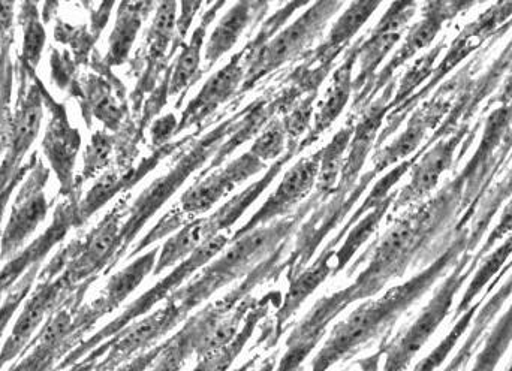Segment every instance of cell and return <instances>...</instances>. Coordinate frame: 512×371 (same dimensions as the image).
<instances>
[{
    "instance_id": "cell-10",
    "label": "cell",
    "mask_w": 512,
    "mask_h": 371,
    "mask_svg": "<svg viewBox=\"0 0 512 371\" xmlns=\"http://www.w3.org/2000/svg\"><path fill=\"white\" fill-rule=\"evenodd\" d=\"M129 198L131 193H125L102 217L101 222L81 240L77 256L60 274V279L69 291H75L87 282L95 283L101 274H108L116 268L117 256L122 249V229L131 208Z\"/></svg>"
},
{
    "instance_id": "cell-9",
    "label": "cell",
    "mask_w": 512,
    "mask_h": 371,
    "mask_svg": "<svg viewBox=\"0 0 512 371\" xmlns=\"http://www.w3.org/2000/svg\"><path fill=\"white\" fill-rule=\"evenodd\" d=\"M92 282L84 283L68 295L45 321L38 336L30 342L21 360L9 371H53L84 342L89 331L78 319L84 295Z\"/></svg>"
},
{
    "instance_id": "cell-49",
    "label": "cell",
    "mask_w": 512,
    "mask_h": 371,
    "mask_svg": "<svg viewBox=\"0 0 512 371\" xmlns=\"http://www.w3.org/2000/svg\"><path fill=\"white\" fill-rule=\"evenodd\" d=\"M42 265L39 267H32L11 289L8 291V295L3 298L2 303V333H5L6 327H8L9 321H11L14 313L17 312L20 304L26 300L27 295L30 294V289L33 288V283L39 279V271H41Z\"/></svg>"
},
{
    "instance_id": "cell-31",
    "label": "cell",
    "mask_w": 512,
    "mask_h": 371,
    "mask_svg": "<svg viewBox=\"0 0 512 371\" xmlns=\"http://www.w3.org/2000/svg\"><path fill=\"white\" fill-rule=\"evenodd\" d=\"M161 249L149 250L144 255L132 259L131 264L126 265L122 270L117 271L110 280L104 291L98 298L89 304L90 312L95 316L96 321L110 315L114 310L119 309L120 304L144 282L150 273L155 271Z\"/></svg>"
},
{
    "instance_id": "cell-27",
    "label": "cell",
    "mask_w": 512,
    "mask_h": 371,
    "mask_svg": "<svg viewBox=\"0 0 512 371\" xmlns=\"http://www.w3.org/2000/svg\"><path fill=\"white\" fill-rule=\"evenodd\" d=\"M364 36L358 38L348 50L345 51L342 63L337 66L336 71L331 77L330 86L325 90L324 98L319 102L318 110L313 117V126L310 128L309 134L298 144V152H303L307 147L315 144L324 132L333 126V123L339 119L340 114L345 110L346 105L351 101L352 93H354V72L355 65L360 57V45Z\"/></svg>"
},
{
    "instance_id": "cell-24",
    "label": "cell",
    "mask_w": 512,
    "mask_h": 371,
    "mask_svg": "<svg viewBox=\"0 0 512 371\" xmlns=\"http://www.w3.org/2000/svg\"><path fill=\"white\" fill-rule=\"evenodd\" d=\"M511 68L512 39L508 42L504 51L499 54L498 59L487 69L486 74L481 75L480 78H472V80L463 87L456 104H454L453 110L450 111L444 123L439 126L438 131L432 134V137L427 140L421 152H426L436 141L450 137L454 132L459 131L463 125H469L472 117L480 110L481 104H483L489 96H492L493 92L501 86L502 81L507 78Z\"/></svg>"
},
{
    "instance_id": "cell-59",
    "label": "cell",
    "mask_w": 512,
    "mask_h": 371,
    "mask_svg": "<svg viewBox=\"0 0 512 371\" xmlns=\"http://www.w3.org/2000/svg\"><path fill=\"white\" fill-rule=\"evenodd\" d=\"M507 371H512V363H511V366L508 367Z\"/></svg>"
},
{
    "instance_id": "cell-35",
    "label": "cell",
    "mask_w": 512,
    "mask_h": 371,
    "mask_svg": "<svg viewBox=\"0 0 512 371\" xmlns=\"http://www.w3.org/2000/svg\"><path fill=\"white\" fill-rule=\"evenodd\" d=\"M355 120L357 116L351 114L346 125L336 132L330 143L322 147L321 168H319L316 193L321 196L322 201H328L336 193L342 176L343 165L346 161V152L351 146L352 135H354Z\"/></svg>"
},
{
    "instance_id": "cell-39",
    "label": "cell",
    "mask_w": 512,
    "mask_h": 371,
    "mask_svg": "<svg viewBox=\"0 0 512 371\" xmlns=\"http://www.w3.org/2000/svg\"><path fill=\"white\" fill-rule=\"evenodd\" d=\"M397 192L391 193L387 201L382 202L378 207L373 208L370 213H367L360 222L355 223L354 228L348 232V235L343 241L342 247L336 252V262H334L333 276L339 274L340 271L345 270L346 265L354 258L355 253L360 250V247L375 234L376 229L381 225L387 211L390 210L391 205L394 204Z\"/></svg>"
},
{
    "instance_id": "cell-12",
    "label": "cell",
    "mask_w": 512,
    "mask_h": 371,
    "mask_svg": "<svg viewBox=\"0 0 512 371\" xmlns=\"http://www.w3.org/2000/svg\"><path fill=\"white\" fill-rule=\"evenodd\" d=\"M375 170L367 171L361 176L360 182L354 189H342L337 187L336 193L328 201L322 202L315 211L309 216V220L300 226V231L295 240V247L289 253L288 258L283 261V271L288 274V280L291 282L301 271L309 267L310 259L318 250L319 244L324 238L333 231L336 226L345 219L346 214L354 208L358 199L366 192L370 183L378 177Z\"/></svg>"
},
{
    "instance_id": "cell-34",
    "label": "cell",
    "mask_w": 512,
    "mask_h": 371,
    "mask_svg": "<svg viewBox=\"0 0 512 371\" xmlns=\"http://www.w3.org/2000/svg\"><path fill=\"white\" fill-rule=\"evenodd\" d=\"M225 5H227L225 2L209 3V9L204 12L200 24L192 32L191 41L188 44H183L173 68V75H171L170 96L182 95L203 77L201 48L206 41L207 29Z\"/></svg>"
},
{
    "instance_id": "cell-50",
    "label": "cell",
    "mask_w": 512,
    "mask_h": 371,
    "mask_svg": "<svg viewBox=\"0 0 512 371\" xmlns=\"http://www.w3.org/2000/svg\"><path fill=\"white\" fill-rule=\"evenodd\" d=\"M489 325V319L483 318V316H477V318H475L474 328H472L471 333H469L468 340L463 343L456 357L448 364V367H445L444 371H462L465 369L466 364L469 363L472 355L477 351L478 345H480L481 339H483L484 333H486Z\"/></svg>"
},
{
    "instance_id": "cell-19",
    "label": "cell",
    "mask_w": 512,
    "mask_h": 371,
    "mask_svg": "<svg viewBox=\"0 0 512 371\" xmlns=\"http://www.w3.org/2000/svg\"><path fill=\"white\" fill-rule=\"evenodd\" d=\"M304 98L294 86L286 84L280 92L264 95L256 99L248 107L237 113V120L234 123L233 134L224 141L221 149L216 153L215 158L210 162L209 167L197 177V180L204 179L213 171L225 164L228 158L236 152L243 144L258 137L265 126L276 119L277 114H288L295 107L298 101Z\"/></svg>"
},
{
    "instance_id": "cell-11",
    "label": "cell",
    "mask_w": 512,
    "mask_h": 371,
    "mask_svg": "<svg viewBox=\"0 0 512 371\" xmlns=\"http://www.w3.org/2000/svg\"><path fill=\"white\" fill-rule=\"evenodd\" d=\"M418 11L417 2H394L388 6L375 29L367 38H363L358 57V72L354 78V101L352 113L360 116L369 107L370 92L376 78L379 66L385 57L399 44L403 33Z\"/></svg>"
},
{
    "instance_id": "cell-45",
    "label": "cell",
    "mask_w": 512,
    "mask_h": 371,
    "mask_svg": "<svg viewBox=\"0 0 512 371\" xmlns=\"http://www.w3.org/2000/svg\"><path fill=\"white\" fill-rule=\"evenodd\" d=\"M192 355H197L194 339L183 325L176 336L165 340L164 349L150 371H180Z\"/></svg>"
},
{
    "instance_id": "cell-29",
    "label": "cell",
    "mask_w": 512,
    "mask_h": 371,
    "mask_svg": "<svg viewBox=\"0 0 512 371\" xmlns=\"http://www.w3.org/2000/svg\"><path fill=\"white\" fill-rule=\"evenodd\" d=\"M117 87H122V83L113 80L110 72L108 74L93 72L81 80V84L74 87L71 93L80 101V107L89 128L90 120L96 119L107 128L108 132L114 134L122 129L125 120H129L126 105H120L119 98L114 96L113 90Z\"/></svg>"
},
{
    "instance_id": "cell-13",
    "label": "cell",
    "mask_w": 512,
    "mask_h": 371,
    "mask_svg": "<svg viewBox=\"0 0 512 371\" xmlns=\"http://www.w3.org/2000/svg\"><path fill=\"white\" fill-rule=\"evenodd\" d=\"M183 321L185 316L180 313L177 304L167 300V303L152 315L144 316L140 322L129 325L125 330L93 349V354L101 357L95 371L119 369L132 357H138L158 346L156 343Z\"/></svg>"
},
{
    "instance_id": "cell-55",
    "label": "cell",
    "mask_w": 512,
    "mask_h": 371,
    "mask_svg": "<svg viewBox=\"0 0 512 371\" xmlns=\"http://www.w3.org/2000/svg\"><path fill=\"white\" fill-rule=\"evenodd\" d=\"M512 102V68L511 71L508 72L507 78L504 80V84H502L501 92L495 96V98L490 99L489 104H487V110L492 108L493 105H499V107H504V105H510Z\"/></svg>"
},
{
    "instance_id": "cell-20",
    "label": "cell",
    "mask_w": 512,
    "mask_h": 371,
    "mask_svg": "<svg viewBox=\"0 0 512 371\" xmlns=\"http://www.w3.org/2000/svg\"><path fill=\"white\" fill-rule=\"evenodd\" d=\"M321 158L322 149L307 158H301L283 176L280 185L268 196L262 207L233 235L231 241L292 214V210L310 195L313 187L318 183Z\"/></svg>"
},
{
    "instance_id": "cell-53",
    "label": "cell",
    "mask_w": 512,
    "mask_h": 371,
    "mask_svg": "<svg viewBox=\"0 0 512 371\" xmlns=\"http://www.w3.org/2000/svg\"><path fill=\"white\" fill-rule=\"evenodd\" d=\"M512 232V198L508 202L507 207L504 208L501 219H499L498 225L493 228L487 237L486 243L481 247L480 252L477 253L478 258L483 259L484 256L489 255L492 252L493 247L496 246L498 241L504 240L508 234Z\"/></svg>"
},
{
    "instance_id": "cell-28",
    "label": "cell",
    "mask_w": 512,
    "mask_h": 371,
    "mask_svg": "<svg viewBox=\"0 0 512 371\" xmlns=\"http://www.w3.org/2000/svg\"><path fill=\"white\" fill-rule=\"evenodd\" d=\"M381 6L379 2H354L334 21L325 41L303 57L304 65L330 74L337 57L351 47L354 36Z\"/></svg>"
},
{
    "instance_id": "cell-14",
    "label": "cell",
    "mask_w": 512,
    "mask_h": 371,
    "mask_svg": "<svg viewBox=\"0 0 512 371\" xmlns=\"http://www.w3.org/2000/svg\"><path fill=\"white\" fill-rule=\"evenodd\" d=\"M45 108H48L50 120L42 140V153L47 159L51 170L59 182V192L62 199L80 201V189L74 177L78 152L81 149V135L78 129L69 122L65 105L59 104L41 84Z\"/></svg>"
},
{
    "instance_id": "cell-38",
    "label": "cell",
    "mask_w": 512,
    "mask_h": 371,
    "mask_svg": "<svg viewBox=\"0 0 512 371\" xmlns=\"http://www.w3.org/2000/svg\"><path fill=\"white\" fill-rule=\"evenodd\" d=\"M17 18L21 26V33H23V44H21L18 60L36 71L41 62L42 53H44L45 42H47V32H45L44 23L41 21L38 3H20Z\"/></svg>"
},
{
    "instance_id": "cell-21",
    "label": "cell",
    "mask_w": 512,
    "mask_h": 371,
    "mask_svg": "<svg viewBox=\"0 0 512 371\" xmlns=\"http://www.w3.org/2000/svg\"><path fill=\"white\" fill-rule=\"evenodd\" d=\"M471 129V125H463L450 137L442 138L426 152H420V158L411 168V182L397 192L394 210L417 204L432 195L433 190L441 182V177L453 167L457 150L465 143Z\"/></svg>"
},
{
    "instance_id": "cell-6",
    "label": "cell",
    "mask_w": 512,
    "mask_h": 371,
    "mask_svg": "<svg viewBox=\"0 0 512 371\" xmlns=\"http://www.w3.org/2000/svg\"><path fill=\"white\" fill-rule=\"evenodd\" d=\"M512 27V2H499L490 6L480 17L465 26V29L451 42L448 53L444 59L436 65L432 77L427 81L423 89L418 90L408 102L396 110L390 111L385 120L384 128L379 134L376 147L381 149L382 144L399 131L406 119L427 101L433 90L441 86L442 81L460 65L465 62L471 54L480 50L490 39H499Z\"/></svg>"
},
{
    "instance_id": "cell-44",
    "label": "cell",
    "mask_w": 512,
    "mask_h": 371,
    "mask_svg": "<svg viewBox=\"0 0 512 371\" xmlns=\"http://www.w3.org/2000/svg\"><path fill=\"white\" fill-rule=\"evenodd\" d=\"M117 137L111 132L96 131L90 138L89 146L84 152L83 170L77 180L80 189L87 180L95 179L102 171L110 167L114 149H116Z\"/></svg>"
},
{
    "instance_id": "cell-56",
    "label": "cell",
    "mask_w": 512,
    "mask_h": 371,
    "mask_svg": "<svg viewBox=\"0 0 512 371\" xmlns=\"http://www.w3.org/2000/svg\"><path fill=\"white\" fill-rule=\"evenodd\" d=\"M99 360L101 357L90 352L87 357H84L80 363L74 364V366L69 367V369L63 371H95L96 366H98Z\"/></svg>"
},
{
    "instance_id": "cell-15",
    "label": "cell",
    "mask_w": 512,
    "mask_h": 371,
    "mask_svg": "<svg viewBox=\"0 0 512 371\" xmlns=\"http://www.w3.org/2000/svg\"><path fill=\"white\" fill-rule=\"evenodd\" d=\"M48 180H50V168L45 167L44 162L38 159L18 190L8 223L3 229V262L11 261L15 255H18L30 235L47 219L50 204L45 195V187Z\"/></svg>"
},
{
    "instance_id": "cell-32",
    "label": "cell",
    "mask_w": 512,
    "mask_h": 371,
    "mask_svg": "<svg viewBox=\"0 0 512 371\" xmlns=\"http://www.w3.org/2000/svg\"><path fill=\"white\" fill-rule=\"evenodd\" d=\"M298 144L300 143H288V149H286L285 155L282 158L277 159L268 170L265 171L264 176L261 179L256 180L251 186L246 187L243 192L239 195L233 196L227 204L222 205L219 210L210 217H206L207 232H209L210 238H215L216 235L222 234V231L230 229L240 217L245 214V211L251 207L252 204L265 192L268 186L274 182L280 171L285 168V165L298 155Z\"/></svg>"
},
{
    "instance_id": "cell-17",
    "label": "cell",
    "mask_w": 512,
    "mask_h": 371,
    "mask_svg": "<svg viewBox=\"0 0 512 371\" xmlns=\"http://www.w3.org/2000/svg\"><path fill=\"white\" fill-rule=\"evenodd\" d=\"M177 9L179 3L176 2L158 3L155 17L146 33L143 50L138 51V57L141 56V77L131 95L132 111L137 120L143 111L141 105L147 93H152L158 87L159 75L167 71L173 62L171 48L177 32Z\"/></svg>"
},
{
    "instance_id": "cell-33",
    "label": "cell",
    "mask_w": 512,
    "mask_h": 371,
    "mask_svg": "<svg viewBox=\"0 0 512 371\" xmlns=\"http://www.w3.org/2000/svg\"><path fill=\"white\" fill-rule=\"evenodd\" d=\"M155 2H122L117 6L116 23L108 39V51L102 63L105 68L125 65L137 41L138 33L150 12L156 11Z\"/></svg>"
},
{
    "instance_id": "cell-25",
    "label": "cell",
    "mask_w": 512,
    "mask_h": 371,
    "mask_svg": "<svg viewBox=\"0 0 512 371\" xmlns=\"http://www.w3.org/2000/svg\"><path fill=\"white\" fill-rule=\"evenodd\" d=\"M396 89L397 80L391 81L379 93L378 98L355 120L354 135H352L351 146H349L342 176H340L339 186L337 187L354 189L357 183L360 182L367 156L370 155L373 147H376L379 134L384 128L388 114H390V105Z\"/></svg>"
},
{
    "instance_id": "cell-41",
    "label": "cell",
    "mask_w": 512,
    "mask_h": 371,
    "mask_svg": "<svg viewBox=\"0 0 512 371\" xmlns=\"http://www.w3.org/2000/svg\"><path fill=\"white\" fill-rule=\"evenodd\" d=\"M445 48V41L439 42L432 50L427 51L424 56L418 57L414 65L405 72L397 84L396 93L391 101L390 111L402 107L420 89L421 84L430 80L436 68V60L441 56Z\"/></svg>"
},
{
    "instance_id": "cell-40",
    "label": "cell",
    "mask_w": 512,
    "mask_h": 371,
    "mask_svg": "<svg viewBox=\"0 0 512 371\" xmlns=\"http://www.w3.org/2000/svg\"><path fill=\"white\" fill-rule=\"evenodd\" d=\"M512 255V232L510 237L504 241V244L493 250L489 255L484 256L481 267L478 268L475 273L474 279L469 283L468 289H466L465 295L460 300L459 306H457L456 312H454V321L459 319L463 313L468 312L472 306H474L475 298L483 292L484 288H487L490 282L496 279L504 270L505 264H507L508 258Z\"/></svg>"
},
{
    "instance_id": "cell-4",
    "label": "cell",
    "mask_w": 512,
    "mask_h": 371,
    "mask_svg": "<svg viewBox=\"0 0 512 371\" xmlns=\"http://www.w3.org/2000/svg\"><path fill=\"white\" fill-rule=\"evenodd\" d=\"M15 75L18 78L15 111L9 125L2 129V213H5L9 196L15 187L24 182L39 159L38 153H33L29 162L23 164L38 138L44 117L42 81L36 71L18 60Z\"/></svg>"
},
{
    "instance_id": "cell-18",
    "label": "cell",
    "mask_w": 512,
    "mask_h": 371,
    "mask_svg": "<svg viewBox=\"0 0 512 371\" xmlns=\"http://www.w3.org/2000/svg\"><path fill=\"white\" fill-rule=\"evenodd\" d=\"M265 168L267 165L264 162L259 161L249 152L245 153L221 170L213 171L204 179L195 180L194 185L183 193L176 208L188 222L200 219L201 214L209 213L237 186L261 173Z\"/></svg>"
},
{
    "instance_id": "cell-36",
    "label": "cell",
    "mask_w": 512,
    "mask_h": 371,
    "mask_svg": "<svg viewBox=\"0 0 512 371\" xmlns=\"http://www.w3.org/2000/svg\"><path fill=\"white\" fill-rule=\"evenodd\" d=\"M209 240L212 238L207 232L206 217L186 223L162 246L153 276H159L167 268L182 264Z\"/></svg>"
},
{
    "instance_id": "cell-16",
    "label": "cell",
    "mask_w": 512,
    "mask_h": 371,
    "mask_svg": "<svg viewBox=\"0 0 512 371\" xmlns=\"http://www.w3.org/2000/svg\"><path fill=\"white\" fill-rule=\"evenodd\" d=\"M475 2H454V0H432L423 5V17L411 27L405 41L400 45L387 65L379 71L373 81L369 105L378 98L379 93L396 80V72L403 65L414 59L424 48L430 47L436 36L444 29L445 23H450L457 15L474 8Z\"/></svg>"
},
{
    "instance_id": "cell-58",
    "label": "cell",
    "mask_w": 512,
    "mask_h": 371,
    "mask_svg": "<svg viewBox=\"0 0 512 371\" xmlns=\"http://www.w3.org/2000/svg\"><path fill=\"white\" fill-rule=\"evenodd\" d=\"M276 367L277 358L276 355H273V357L267 358V360L264 361V364H262V366L256 371H276Z\"/></svg>"
},
{
    "instance_id": "cell-43",
    "label": "cell",
    "mask_w": 512,
    "mask_h": 371,
    "mask_svg": "<svg viewBox=\"0 0 512 371\" xmlns=\"http://www.w3.org/2000/svg\"><path fill=\"white\" fill-rule=\"evenodd\" d=\"M512 343V304L504 316L496 322L492 333L487 336L483 351L471 371H495Z\"/></svg>"
},
{
    "instance_id": "cell-48",
    "label": "cell",
    "mask_w": 512,
    "mask_h": 371,
    "mask_svg": "<svg viewBox=\"0 0 512 371\" xmlns=\"http://www.w3.org/2000/svg\"><path fill=\"white\" fill-rule=\"evenodd\" d=\"M318 99V93L304 96L295 104V107L283 116L282 122L285 126L286 135H288V143H300V138L304 134H309L310 123L315 114V102Z\"/></svg>"
},
{
    "instance_id": "cell-47",
    "label": "cell",
    "mask_w": 512,
    "mask_h": 371,
    "mask_svg": "<svg viewBox=\"0 0 512 371\" xmlns=\"http://www.w3.org/2000/svg\"><path fill=\"white\" fill-rule=\"evenodd\" d=\"M481 303L483 300L478 301L477 304L471 307L468 312L463 313L460 316L459 321L454 325L453 330L450 331L447 337L439 343L438 348L429 354V357L424 358V361H421L417 367H415L414 371H435L438 370L439 367L442 366L445 360H447L448 355L451 354L454 348H456L457 342L462 339L463 334L468 330L469 325L474 321L475 315H477V310L480 309Z\"/></svg>"
},
{
    "instance_id": "cell-54",
    "label": "cell",
    "mask_w": 512,
    "mask_h": 371,
    "mask_svg": "<svg viewBox=\"0 0 512 371\" xmlns=\"http://www.w3.org/2000/svg\"><path fill=\"white\" fill-rule=\"evenodd\" d=\"M162 349H164V343L155 346L150 351L144 352V354L138 355V357L132 358L131 363L123 364L119 369L113 371H147L156 363Z\"/></svg>"
},
{
    "instance_id": "cell-1",
    "label": "cell",
    "mask_w": 512,
    "mask_h": 371,
    "mask_svg": "<svg viewBox=\"0 0 512 371\" xmlns=\"http://www.w3.org/2000/svg\"><path fill=\"white\" fill-rule=\"evenodd\" d=\"M465 253H474L471 250V226L454 229L453 243L420 274L402 285L394 286L378 300L361 304L345 321L337 324L313 360L312 371L331 369L334 364L351 358L367 343L390 330L409 307L432 289L448 268L459 264Z\"/></svg>"
},
{
    "instance_id": "cell-5",
    "label": "cell",
    "mask_w": 512,
    "mask_h": 371,
    "mask_svg": "<svg viewBox=\"0 0 512 371\" xmlns=\"http://www.w3.org/2000/svg\"><path fill=\"white\" fill-rule=\"evenodd\" d=\"M236 116L219 123L213 131L207 132L200 140L192 141L179 158H176L170 170L164 176L150 183L141 195L132 202L128 219L122 229V249L117 256V264L128 255L129 244L135 240L146 223L176 195L177 190L185 185L186 180L204 167L210 158H215L224 141L233 134Z\"/></svg>"
},
{
    "instance_id": "cell-42",
    "label": "cell",
    "mask_w": 512,
    "mask_h": 371,
    "mask_svg": "<svg viewBox=\"0 0 512 371\" xmlns=\"http://www.w3.org/2000/svg\"><path fill=\"white\" fill-rule=\"evenodd\" d=\"M512 198V168L508 171L507 176L499 182L498 185L492 187L481 201L480 208L475 214L471 223V247L477 249L480 241L483 240L484 234L489 229L493 217L501 210L502 204Z\"/></svg>"
},
{
    "instance_id": "cell-51",
    "label": "cell",
    "mask_w": 512,
    "mask_h": 371,
    "mask_svg": "<svg viewBox=\"0 0 512 371\" xmlns=\"http://www.w3.org/2000/svg\"><path fill=\"white\" fill-rule=\"evenodd\" d=\"M50 63L54 81L59 84L60 89H66L68 92H71L77 86V81L74 80L75 65L69 59L68 51L59 54L56 48H51Z\"/></svg>"
},
{
    "instance_id": "cell-52",
    "label": "cell",
    "mask_w": 512,
    "mask_h": 371,
    "mask_svg": "<svg viewBox=\"0 0 512 371\" xmlns=\"http://www.w3.org/2000/svg\"><path fill=\"white\" fill-rule=\"evenodd\" d=\"M179 123L180 119H177L174 113L167 114L152 123L150 135H152V144L156 150L171 144V138L176 137L177 131H179Z\"/></svg>"
},
{
    "instance_id": "cell-46",
    "label": "cell",
    "mask_w": 512,
    "mask_h": 371,
    "mask_svg": "<svg viewBox=\"0 0 512 371\" xmlns=\"http://www.w3.org/2000/svg\"><path fill=\"white\" fill-rule=\"evenodd\" d=\"M288 149V135L282 120L274 119L265 126L264 131L255 138L249 153L259 161L267 162L282 158Z\"/></svg>"
},
{
    "instance_id": "cell-8",
    "label": "cell",
    "mask_w": 512,
    "mask_h": 371,
    "mask_svg": "<svg viewBox=\"0 0 512 371\" xmlns=\"http://www.w3.org/2000/svg\"><path fill=\"white\" fill-rule=\"evenodd\" d=\"M480 261L477 253L475 255L465 253L460 258L459 264L439 286L438 292L433 295L432 300L424 307L414 324L399 334L390 345L382 349L385 363L381 371H405L408 369L415 355L424 348L430 337L438 330L439 325L445 321L453 307L454 298L459 294L469 276H472V273L477 270Z\"/></svg>"
},
{
    "instance_id": "cell-2",
    "label": "cell",
    "mask_w": 512,
    "mask_h": 371,
    "mask_svg": "<svg viewBox=\"0 0 512 371\" xmlns=\"http://www.w3.org/2000/svg\"><path fill=\"white\" fill-rule=\"evenodd\" d=\"M322 202L324 201L321 196L315 192L289 216L256 228L249 234L231 241V246L218 259L201 268L198 276H195L188 285L177 289L168 300L176 303L180 313L185 319L188 318L192 310L209 300L219 289L236 282L240 277L249 276L283 244L289 243L303 220Z\"/></svg>"
},
{
    "instance_id": "cell-3",
    "label": "cell",
    "mask_w": 512,
    "mask_h": 371,
    "mask_svg": "<svg viewBox=\"0 0 512 371\" xmlns=\"http://www.w3.org/2000/svg\"><path fill=\"white\" fill-rule=\"evenodd\" d=\"M343 6L345 3L336 0H322L312 5L291 2L268 17L255 38L246 44L248 72L240 96L251 92L259 81L286 63L303 60Z\"/></svg>"
},
{
    "instance_id": "cell-23",
    "label": "cell",
    "mask_w": 512,
    "mask_h": 371,
    "mask_svg": "<svg viewBox=\"0 0 512 371\" xmlns=\"http://www.w3.org/2000/svg\"><path fill=\"white\" fill-rule=\"evenodd\" d=\"M246 54H248V47L245 45L239 53L231 57L224 68L219 69L206 81L203 89L183 110L177 135L188 131L192 126L203 125L216 113V110H219V107L227 104L234 96L240 95L246 72H248Z\"/></svg>"
},
{
    "instance_id": "cell-37",
    "label": "cell",
    "mask_w": 512,
    "mask_h": 371,
    "mask_svg": "<svg viewBox=\"0 0 512 371\" xmlns=\"http://www.w3.org/2000/svg\"><path fill=\"white\" fill-rule=\"evenodd\" d=\"M271 295L268 297L261 298L258 303L255 304L254 309L249 313L246 318L245 324H243L242 330L237 334L236 339L225 346V348L219 349V351L212 352V354L206 355V357L198 360L197 367L192 371H228L233 366L234 361L237 360L243 349H245L246 343L251 340L254 336L258 322L267 315L268 309H270Z\"/></svg>"
},
{
    "instance_id": "cell-57",
    "label": "cell",
    "mask_w": 512,
    "mask_h": 371,
    "mask_svg": "<svg viewBox=\"0 0 512 371\" xmlns=\"http://www.w3.org/2000/svg\"><path fill=\"white\" fill-rule=\"evenodd\" d=\"M511 270H512V259L510 262H508L507 265H505L504 270H502L501 273H499V276L496 277V279L493 280L492 283H490V286H489V288H487V291H486V294H484V297H487V295L492 294L493 289H495L496 286H498V283L501 282V280L504 279L505 276H507L508 271H511Z\"/></svg>"
},
{
    "instance_id": "cell-22",
    "label": "cell",
    "mask_w": 512,
    "mask_h": 371,
    "mask_svg": "<svg viewBox=\"0 0 512 371\" xmlns=\"http://www.w3.org/2000/svg\"><path fill=\"white\" fill-rule=\"evenodd\" d=\"M74 291H69L59 277L56 279H39L33 294L27 298L11 334L2 348V366L14 361L18 355L26 351L27 346L35 339L38 328L50 318L51 313L60 306L63 300Z\"/></svg>"
},
{
    "instance_id": "cell-26",
    "label": "cell",
    "mask_w": 512,
    "mask_h": 371,
    "mask_svg": "<svg viewBox=\"0 0 512 371\" xmlns=\"http://www.w3.org/2000/svg\"><path fill=\"white\" fill-rule=\"evenodd\" d=\"M78 204L80 201L62 199L54 210L53 220L47 231L42 232L36 240H33L26 249L21 250L11 261L5 262L2 268V292L3 295L27 273L32 267L42 265L45 256L65 240L69 231L80 228L78 220Z\"/></svg>"
},
{
    "instance_id": "cell-30",
    "label": "cell",
    "mask_w": 512,
    "mask_h": 371,
    "mask_svg": "<svg viewBox=\"0 0 512 371\" xmlns=\"http://www.w3.org/2000/svg\"><path fill=\"white\" fill-rule=\"evenodd\" d=\"M270 8L267 2H239L231 6L230 11L219 20L218 26L210 35L206 44V53L203 66L204 74L209 72L222 56L233 50L239 42L240 36L252 23L264 17Z\"/></svg>"
},
{
    "instance_id": "cell-7",
    "label": "cell",
    "mask_w": 512,
    "mask_h": 371,
    "mask_svg": "<svg viewBox=\"0 0 512 371\" xmlns=\"http://www.w3.org/2000/svg\"><path fill=\"white\" fill-rule=\"evenodd\" d=\"M230 241L227 235L219 234L216 235L215 238H212V240L204 243L191 258L177 265L165 279L156 283L150 291H147L146 294L141 295L138 300H135L119 318L111 321L107 327L102 328L101 331H98V333L90 337L89 340H84L77 349H74V351L59 364L56 371H63L74 366V364L80 363L93 349L98 348L99 345L107 342L111 337L116 336L117 333L129 327V325L134 324L141 316H146L147 313H149L153 307L158 306L161 301L168 300L177 289L182 288L186 280L191 279L198 270L206 267L215 256H218L219 253L228 246Z\"/></svg>"
}]
</instances>
